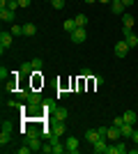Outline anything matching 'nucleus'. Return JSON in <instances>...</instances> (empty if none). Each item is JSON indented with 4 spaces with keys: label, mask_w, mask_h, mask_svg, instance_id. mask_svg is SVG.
<instances>
[{
    "label": "nucleus",
    "mask_w": 138,
    "mask_h": 154,
    "mask_svg": "<svg viewBox=\"0 0 138 154\" xmlns=\"http://www.w3.org/2000/svg\"><path fill=\"white\" fill-rule=\"evenodd\" d=\"M21 74H23V76H32V74H35L32 62H23V64H21Z\"/></svg>",
    "instance_id": "412c9836"
},
{
    "label": "nucleus",
    "mask_w": 138,
    "mask_h": 154,
    "mask_svg": "<svg viewBox=\"0 0 138 154\" xmlns=\"http://www.w3.org/2000/svg\"><path fill=\"white\" fill-rule=\"evenodd\" d=\"M124 9H127V7L122 5V2H118V0H113V2H111V12L115 14V16H122V14H124Z\"/></svg>",
    "instance_id": "2eb2a0df"
},
{
    "label": "nucleus",
    "mask_w": 138,
    "mask_h": 154,
    "mask_svg": "<svg viewBox=\"0 0 138 154\" xmlns=\"http://www.w3.org/2000/svg\"><path fill=\"white\" fill-rule=\"evenodd\" d=\"M19 0H9V2H7V9H12V12H16V9H19Z\"/></svg>",
    "instance_id": "cd10ccee"
},
{
    "label": "nucleus",
    "mask_w": 138,
    "mask_h": 154,
    "mask_svg": "<svg viewBox=\"0 0 138 154\" xmlns=\"http://www.w3.org/2000/svg\"><path fill=\"white\" fill-rule=\"evenodd\" d=\"M7 2H9V0H0V9H5V7H7Z\"/></svg>",
    "instance_id": "58836bf2"
},
{
    "label": "nucleus",
    "mask_w": 138,
    "mask_h": 154,
    "mask_svg": "<svg viewBox=\"0 0 138 154\" xmlns=\"http://www.w3.org/2000/svg\"><path fill=\"white\" fill-rule=\"evenodd\" d=\"M30 152H32V149H30V145H28V143H23V147L16 149V154H30Z\"/></svg>",
    "instance_id": "bb28decb"
},
{
    "label": "nucleus",
    "mask_w": 138,
    "mask_h": 154,
    "mask_svg": "<svg viewBox=\"0 0 138 154\" xmlns=\"http://www.w3.org/2000/svg\"><path fill=\"white\" fill-rule=\"evenodd\" d=\"M26 143L30 145V149H32V152H41V147H44L41 136H26Z\"/></svg>",
    "instance_id": "20e7f679"
},
{
    "label": "nucleus",
    "mask_w": 138,
    "mask_h": 154,
    "mask_svg": "<svg viewBox=\"0 0 138 154\" xmlns=\"http://www.w3.org/2000/svg\"><path fill=\"white\" fill-rule=\"evenodd\" d=\"M83 2H87V5H92V2H97V0H83Z\"/></svg>",
    "instance_id": "ea45409f"
},
{
    "label": "nucleus",
    "mask_w": 138,
    "mask_h": 154,
    "mask_svg": "<svg viewBox=\"0 0 138 154\" xmlns=\"http://www.w3.org/2000/svg\"><path fill=\"white\" fill-rule=\"evenodd\" d=\"M12 140V122H2V134H0V145L5 147Z\"/></svg>",
    "instance_id": "7ed1b4c3"
},
{
    "label": "nucleus",
    "mask_w": 138,
    "mask_h": 154,
    "mask_svg": "<svg viewBox=\"0 0 138 154\" xmlns=\"http://www.w3.org/2000/svg\"><path fill=\"white\" fill-rule=\"evenodd\" d=\"M122 5H124V7H131V5H133V0H122Z\"/></svg>",
    "instance_id": "4c0bfd02"
},
{
    "label": "nucleus",
    "mask_w": 138,
    "mask_h": 154,
    "mask_svg": "<svg viewBox=\"0 0 138 154\" xmlns=\"http://www.w3.org/2000/svg\"><path fill=\"white\" fill-rule=\"evenodd\" d=\"M67 115H69V110H67V108H53V117H55V120H62V122H65Z\"/></svg>",
    "instance_id": "f3484780"
},
{
    "label": "nucleus",
    "mask_w": 138,
    "mask_h": 154,
    "mask_svg": "<svg viewBox=\"0 0 138 154\" xmlns=\"http://www.w3.org/2000/svg\"><path fill=\"white\" fill-rule=\"evenodd\" d=\"M14 14H16V12H12V9H7V7H5V9H0V21L12 26V23H14Z\"/></svg>",
    "instance_id": "9b49d317"
},
{
    "label": "nucleus",
    "mask_w": 138,
    "mask_h": 154,
    "mask_svg": "<svg viewBox=\"0 0 138 154\" xmlns=\"http://www.w3.org/2000/svg\"><path fill=\"white\" fill-rule=\"evenodd\" d=\"M127 53H129V44H127L124 39L115 42V55H118V58H127Z\"/></svg>",
    "instance_id": "1a4fd4ad"
},
{
    "label": "nucleus",
    "mask_w": 138,
    "mask_h": 154,
    "mask_svg": "<svg viewBox=\"0 0 138 154\" xmlns=\"http://www.w3.org/2000/svg\"><path fill=\"white\" fill-rule=\"evenodd\" d=\"M26 103H44V99H41V92H37V90H30V92H28V99H26Z\"/></svg>",
    "instance_id": "ddd939ff"
},
{
    "label": "nucleus",
    "mask_w": 138,
    "mask_h": 154,
    "mask_svg": "<svg viewBox=\"0 0 138 154\" xmlns=\"http://www.w3.org/2000/svg\"><path fill=\"white\" fill-rule=\"evenodd\" d=\"M51 5L55 9H65V0H51Z\"/></svg>",
    "instance_id": "c85d7f7f"
},
{
    "label": "nucleus",
    "mask_w": 138,
    "mask_h": 154,
    "mask_svg": "<svg viewBox=\"0 0 138 154\" xmlns=\"http://www.w3.org/2000/svg\"><path fill=\"white\" fill-rule=\"evenodd\" d=\"M92 83L99 88V85H104V78H101V76H92Z\"/></svg>",
    "instance_id": "473e14b6"
},
{
    "label": "nucleus",
    "mask_w": 138,
    "mask_h": 154,
    "mask_svg": "<svg viewBox=\"0 0 138 154\" xmlns=\"http://www.w3.org/2000/svg\"><path fill=\"white\" fill-rule=\"evenodd\" d=\"M136 19H133L131 14H122V28H133Z\"/></svg>",
    "instance_id": "6ab92c4d"
},
{
    "label": "nucleus",
    "mask_w": 138,
    "mask_h": 154,
    "mask_svg": "<svg viewBox=\"0 0 138 154\" xmlns=\"http://www.w3.org/2000/svg\"><path fill=\"white\" fill-rule=\"evenodd\" d=\"M131 140H133V145H138V131H133V136H131Z\"/></svg>",
    "instance_id": "e433bc0d"
},
{
    "label": "nucleus",
    "mask_w": 138,
    "mask_h": 154,
    "mask_svg": "<svg viewBox=\"0 0 138 154\" xmlns=\"http://www.w3.org/2000/svg\"><path fill=\"white\" fill-rule=\"evenodd\" d=\"M122 117H124V122H129V124H136V113L133 110H127V113H122Z\"/></svg>",
    "instance_id": "4be33fe9"
},
{
    "label": "nucleus",
    "mask_w": 138,
    "mask_h": 154,
    "mask_svg": "<svg viewBox=\"0 0 138 154\" xmlns=\"http://www.w3.org/2000/svg\"><path fill=\"white\" fill-rule=\"evenodd\" d=\"M122 35H124V42L129 44V48H136L138 46V37L133 35L131 28H122Z\"/></svg>",
    "instance_id": "39448f33"
},
{
    "label": "nucleus",
    "mask_w": 138,
    "mask_h": 154,
    "mask_svg": "<svg viewBox=\"0 0 138 154\" xmlns=\"http://www.w3.org/2000/svg\"><path fill=\"white\" fill-rule=\"evenodd\" d=\"M41 154H53V145L51 143H46L44 147H41Z\"/></svg>",
    "instance_id": "7c9ffc66"
},
{
    "label": "nucleus",
    "mask_w": 138,
    "mask_h": 154,
    "mask_svg": "<svg viewBox=\"0 0 138 154\" xmlns=\"http://www.w3.org/2000/svg\"><path fill=\"white\" fill-rule=\"evenodd\" d=\"M97 2H104V5H106V2H113V0H97Z\"/></svg>",
    "instance_id": "a19ab883"
},
{
    "label": "nucleus",
    "mask_w": 138,
    "mask_h": 154,
    "mask_svg": "<svg viewBox=\"0 0 138 154\" xmlns=\"http://www.w3.org/2000/svg\"><path fill=\"white\" fill-rule=\"evenodd\" d=\"M14 35V37H21L23 35V26H19V23H12V30H9Z\"/></svg>",
    "instance_id": "b1692460"
},
{
    "label": "nucleus",
    "mask_w": 138,
    "mask_h": 154,
    "mask_svg": "<svg viewBox=\"0 0 138 154\" xmlns=\"http://www.w3.org/2000/svg\"><path fill=\"white\" fill-rule=\"evenodd\" d=\"M106 138H108V140H120V138H122V131H120V127H108V134H106Z\"/></svg>",
    "instance_id": "4468645a"
},
{
    "label": "nucleus",
    "mask_w": 138,
    "mask_h": 154,
    "mask_svg": "<svg viewBox=\"0 0 138 154\" xmlns=\"http://www.w3.org/2000/svg\"><path fill=\"white\" fill-rule=\"evenodd\" d=\"M127 152H129V147H127V143H122V138L108 145V154H127Z\"/></svg>",
    "instance_id": "f03ea898"
},
{
    "label": "nucleus",
    "mask_w": 138,
    "mask_h": 154,
    "mask_svg": "<svg viewBox=\"0 0 138 154\" xmlns=\"http://www.w3.org/2000/svg\"><path fill=\"white\" fill-rule=\"evenodd\" d=\"M12 42H14L12 32H5V30L0 32V51H2V53H5L7 48H12Z\"/></svg>",
    "instance_id": "f257e3e1"
},
{
    "label": "nucleus",
    "mask_w": 138,
    "mask_h": 154,
    "mask_svg": "<svg viewBox=\"0 0 138 154\" xmlns=\"http://www.w3.org/2000/svg\"><path fill=\"white\" fill-rule=\"evenodd\" d=\"M118 2H122V0H118Z\"/></svg>",
    "instance_id": "79ce46f5"
},
{
    "label": "nucleus",
    "mask_w": 138,
    "mask_h": 154,
    "mask_svg": "<svg viewBox=\"0 0 138 154\" xmlns=\"http://www.w3.org/2000/svg\"><path fill=\"white\" fill-rule=\"evenodd\" d=\"M62 28H65V32H69V35H72V32L76 30L78 26H76V21H74V19H67L65 23H62Z\"/></svg>",
    "instance_id": "aec40b11"
},
{
    "label": "nucleus",
    "mask_w": 138,
    "mask_h": 154,
    "mask_svg": "<svg viewBox=\"0 0 138 154\" xmlns=\"http://www.w3.org/2000/svg\"><path fill=\"white\" fill-rule=\"evenodd\" d=\"M69 37H72L74 44H83V42L87 39V30H85V28H76V30H74Z\"/></svg>",
    "instance_id": "423d86ee"
},
{
    "label": "nucleus",
    "mask_w": 138,
    "mask_h": 154,
    "mask_svg": "<svg viewBox=\"0 0 138 154\" xmlns=\"http://www.w3.org/2000/svg\"><path fill=\"white\" fill-rule=\"evenodd\" d=\"M81 78H92V71L90 69H81Z\"/></svg>",
    "instance_id": "72a5a7b5"
},
{
    "label": "nucleus",
    "mask_w": 138,
    "mask_h": 154,
    "mask_svg": "<svg viewBox=\"0 0 138 154\" xmlns=\"http://www.w3.org/2000/svg\"><path fill=\"white\" fill-rule=\"evenodd\" d=\"M124 124V117L122 115H115V120H113V127H122Z\"/></svg>",
    "instance_id": "c756f323"
},
{
    "label": "nucleus",
    "mask_w": 138,
    "mask_h": 154,
    "mask_svg": "<svg viewBox=\"0 0 138 154\" xmlns=\"http://www.w3.org/2000/svg\"><path fill=\"white\" fill-rule=\"evenodd\" d=\"M101 138V134H99V129H87L85 131V140L90 143V145H94V143Z\"/></svg>",
    "instance_id": "f8f14e48"
},
{
    "label": "nucleus",
    "mask_w": 138,
    "mask_h": 154,
    "mask_svg": "<svg viewBox=\"0 0 138 154\" xmlns=\"http://www.w3.org/2000/svg\"><path fill=\"white\" fill-rule=\"evenodd\" d=\"M92 152H94V154H108V145H106V138H99V140L92 145Z\"/></svg>",
    "instance_id": "9d476101"
},
{
    "label": "nucleus",
    "mask_w": 138,
    "mask_h": 154,
    "mask_svg": "<svg viewBox=\"0 0 138 154\" xmlns=\"http://www.w3.org/2000/svg\"><path fill=\"white\" fill-rule=\"evenodd\" d=\"M65 147H67L69 154H78V138H76V136H67Z\"/></svg>",
    "instance_id": "0eeeda50"
},
{
    "label": "nucleus",
    "mask_w": 138,
    "mask_h": 154,
    "mask_svg": "<svg viewBox=\"0 0 138 154\" xmlns=\"http://www.w3.org/2000/svg\"><path fill=\"white\" fill-rule=\"evenodd\" d=\"M35 32H37V26H35V23H23V35H26V37H35Z\"/></svg>",
    "instance_id": "a211bd4d"
},
{
    "label": "nucleus",
    "mask_w": 138,
    "mask_h": 154,
    "mask_svg": "<svg viewBox=\"0 0 138 154\" xmlns=\"http://www.w3.org/2000/svg\"><path fill=\"white\" fill-rule=\"evenodd\" d=\"M30 2H32V0H19V5L23 7V9H26V7H30Z\"/></svg>",
    "instance_id": "f704fd0d"
},
{
    "label": "nucleus",
    "mask_w": 138,
    "mask_h": 154,
    "mask_svg": "<svg viewBox=\"0 0 138 154\" xmlns=\"http://www.w3.org/2000/svg\"><path fill=\"white\" fill-rule=\"evenodd\" d=\"M120 131H122V138H131V136H133V131H136V129H133V124L124 122V124H122V127H120Z\"/></svg>",
    "instance_id": "dca6fc26"
},
{
    "label": "nucleus",
    "mask_w": 138,
    "mask_h": 154,
    "mask_svg": "<svg viewBox=\"0 0 138 154\" xmlns=\"http://www.w3.org/2000/svg\"><path fill=\"white\" fill-rule=\"evenodd\" d=\"M14 88H16V83H14V81H7V83H5V90H7V92H14Z\"/></svg>",
    "instance_id": "2f4dec72"
},
{
    "label": "nucleus",
    "mask_w": 138,
    "mask_h": 154,
    "mask_svg": "<svg viewBox=\"0 0 138 154\" xmlns=\"http://www.w3.org/2000/svg\"><path fill=\"white\" fill-rule=\"evenodd\" d=\"M7 78H9V71H7V67H5V64H2V67H0V81L5 83Z\"/></svg>",
    "instance_id": "a878e982"
},
{
    "label": "nucleus",
    "mask_w": 138,
    "mask_h": 154,
    "mask_svg": "<svg viewBox=\"0 0 138 154\" xmlns=\"http://www.w3.org/2000/svg\"><path fill=\"white\" fill-rule=\"evenodd\" d=\"M99 134H101V138H106V134H108V127H99Z\"/></svg>",
    "instance_id": "c9c22d12"
},
{
    "label": "nucleus",
    "mask_w": 138,
    "mask_h": 154,
    "mask_svg": "<svg viewBox=\"0 0 138 154\" xmlns=\"http://www.w3.org/2000/svg\"><path fill=\"white\" fill-rule=\"evenodd\" d=\"M74 21H76V26H78V28H85V26H87V16H85V14L74 16Z\"/></svg>",
    "instance_id": "5701e85b"
},
{
    "label": "nucleus",
    "mask_w": 138,
    "mask_h": 154,
    "mask_svg": "<svg viewBox=\"0 0 138 154\" xmlns=\"http://www.w3.org/2000/svg\"><path fill=\"white\" fill-rule=\"evenodd\" d=\"M48 2H51V0H48Z\"/></svg>",
    "instance_id": "37998d69"
},
{
    "label": "nucleus",
    "mask_w": 138,
    "mask_h": 154,
    "mask_svg": "<svg viewBox=\"0 0 138 154\" xmlns=\"http://www.w3.org/2000/svg\"><path fill=\"white\" fill-rule=\"evenodd\" d=\"M30 62H32V69H35V71H41V67H44V60L35 58V60H30Z\"/></svg>",
    "instance_id": "393cba45"
},
{
    "label": "nucleus",
    "mask_w": 138,
    "mask_h": 154,
    "mask_svg": "<svg viewBox=\"0 0 138 154\" xmlns=\"http://www.w3.org/2000/svg\"><path fill=\"white\" fill-rule=\"evenodd\" d=\"M51 134H53V136H58V138H60V136H65V134H67L65 122H62V120H55V122L51 124Z\"/></svg>",
    "instance_id": "6e6552de"
}]
</instances>
